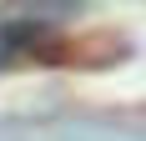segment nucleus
I'll return each instance as SVG.
<instances>
[{"mask_svg": "<svg viewBox=\"0 0 146 141\" xmlns=\"http://www.w3.org/2000/svg\"><path fill=\"white\" fill-rule=\"evenodd\" d=\"M0 61H5V56H0Z\"/></svg>", "mask_w": 146, "mask_h": 141, "instance_id": "nucleus-1", "label": "nucleus"}]
</instances>
